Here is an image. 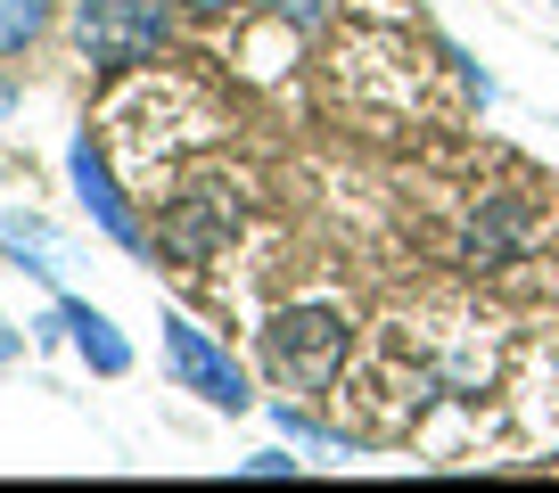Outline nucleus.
Instances as JSON below:
<instances>
[{
    "label": "nucleus",
    "instance_id": "1",
    "mask_svg": "<svg viewBox=\"0 0 559 493\" xmlns=\"http://www.w3.org/2000/svg\"><path fill=\"white\" fill-rule=\"evenodd\" d=\"M174 41V0H74V50L91 74H132Z\"/></svg>",
    "mask_w": 559,
    "mask_h": 493
},
{
    "label": "nucleus",
    "instance_id": "2",
    "mask_svg": "<svg viewBox=\"0 0 559 493\" xmlns=\"http://www.w3.org/2000/svg\"><path fill=\"white\" fill-rule=\"evenodd\" d=\"M346 353H354V329L330 304H288V313L263 321V370H272V387L313 395L346 370Z\"/></svg>",
    "mask_w": 559,
    "mask_h": 493
},
{
    "label": "nucleus",
    "instance_id": "3",
    "mask_svg": "<svg viewBox=\"0 0 559 493\" xmlns=\"http://www.w3.org/2000/svg\"><path fill=\"white\" fill-rule=\"evenodd\" d=\"M230 230H239V197H230V190H181L174 206L157 214V246L174 255V264H206V255H223Z\"/></svg>",
    "mask_w": 559,
    "mask_h": 493
},
{
    "label": "nucleus",
    "instance_id": "4",
    "mask_svg": "<svg viewBox=\"0 0 559 493\" xmlns=\"http://www.w3.org/2000/svg\"><path fill=\"white\" fill-rule=\"evenodd\" d=\"M165 353H174V378L190 395H206L214 411H239L247 404V378H239V362H230L223 346H214L198 321H165Z\"/></svg>",
    "mask_w": 559,
    "mask_h": 493
},
{
    "label": "nucleus",
    "instance_id": "5",
    "mask_svg": "<svg viewBox=\"0 0 559 493\" xmlns=\"http://www.w3.org/2000/svg\"><path fill=\"white\" fill-rule=\"evenodd\" d=\"M74 190H83V197H91V214H99V223H107V230H116V239H123V246H140V223H132V214H123V197H116V181H107V165H99V157H91V141H83V148H74Z\"/></svg>",
    "mask_w": 559,
    "mask_h": 493
},
{
    "label": "nucleus",
    "instance_id": "6",
    "mask_svg": "<svg viewBox=\"0 0 559 493\" xmlns=\"http://www.w3.org/2000/svg\"><path fill=\"white\" fill-rule=\"evenodd\" d=\"M50 34V0H0V58Z\"/></svg>",
    "mask_w": 559,
    "mask_h": 493
},
{
    "label": "nucleus",
    "instance_id": "7",
    "mask_svg": "<svg viewBox=\"0 0 559 493\" xmlns=\"http://www.w3.org/2000/svg\"><path fill=\"white\" fill-rule=\"evenodd\" d=\"M67 321H74V337H83V353H91V362H99V370H123V362H132V353H123V337L107 329V321L91 313V304H74Z\"/></svg>",
    "mask_w": 559,
    "mask_h": 493
},
{
    "label": "nucleus",
    "instance_id": "8",
    "mask_svg": "<svg viewBox=\"0 0 559 493\" xmlns=\"http://www.w3.org/2000/svg\"><path fill=\"white\" fill-rule=\"evenodd\" d=\"M181 9H198V17H230L239 0H181Z\"/></svg>",
    "mask_w": 559,
    "mask_h": 493
},
{
    "label": "nucleus",
    "instance_id": "9",
    "mask_svg": "<svg viewBox=\"0 0 559 493\" xmlns=\"http://www.w3.org/2000/svg\"><path fill=\"white\" fill-rule=\"evenodd\" d=\"M0 353H9V329H0Z\"/></svg>",
    "mask_w": 559,
    "mask_h": 493
}]
</instances>
